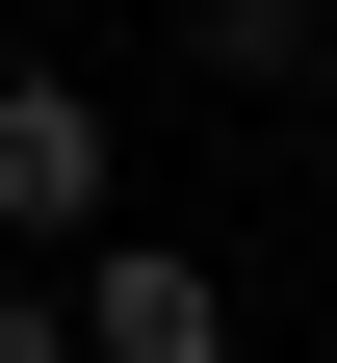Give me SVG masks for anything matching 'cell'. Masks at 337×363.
<instances>
[{"label":"cell","instance_id":"obj_1","mask_svg":"<svg viewBox=\"0 0 337 363\" xmlns=\"http://www.w3.org/2000/svg\"><path fill=\"white\" fill-rule=\"evenodd\" d=\"M104 208H130V130H104V78H53V52H26V78H0V259H78Z\"/></svg>","mask_w":337,"mask_h":363},{"label":"cell","instance_id":"obj_2","mask_svg":"<svg viewBox=\"0 0 337 363\" xmlns=\"http://www.w3.org/2000/svg\"><path fill=\"white\" fill-rule=\"evenodd\" d=\"M78 363H233V286H208L182 234L104 208V234H78Z\"/></svg>","mask_w":337,"mask_h":363},{"label":"cell","instance_id":"obj_3","mask_svg":"<svg viewBox=\"0 0 337 363\" xmlns=\"http://www.w3.org/2000/svg\"><path fill=\"white\" fill-rule=\"evenodd\" d=\"M311 52H337V0H182V78H233V104H285Z\"/></svg>","mask_w":337,"mask_h":363},{"label":"cell","instance_id":"obj_4","mask_svg":"<svg viewBox=\"0 0 337 363\" xmlns=\"http://www.w3.org/2000/svg\"><path fill=\"white\" fill-rule=\"evenodd\" d=\"M0 363H78V286H0Z\"/></svg>","mask_w":337,"mask_h":363}]
</instances>
